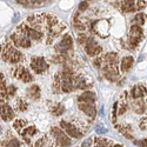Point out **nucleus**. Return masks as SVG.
<instances>
[{
	"label": "nucleus",
	"mask_w": 147,
	"mask_h": 147,
	"mask_svg": "<svg viewBox=\"0 0 147 147\" xmlns=\"http://www.w3.org/2000/svg\"><path fill=\"white\" fill-rule=\"evenodd\" d=\"M1 59L8 64H19L24 60V54L18 50V47L6 42L1 48Z\"/></svg>",
	"instance_id": "obj_1"
},
{
	"label": "nucleus",
	"mask_w": 147,
	"mask_h": 147,
	"mask_svg": "<svg viewBox=\"0 0 147 147\" xmlns=\"http://www.w3.org/2000/svg\"><path fill=\"white\" fill-rule=\"evenodd\" d=\"M51 136L53 137L55 144L59 147H68L71 145V142H72L71 141V137L61 127L53 126L51 128Z\"/></svg>",
	"instance_id": "obj_2"
},
{
	"label": "nucleus",
	"mask_w": 147,
	"mask_h": 147,
	"mask_svg": "<svg viewBox=\"0 0 147 147\" xmlns=\"http://www.w3.org/2000/svg\"><path fill=\"white\" fill-rule=\"evenodd\" d=\"M17 30H18L19 32L24 33L26 36H28L31 40H34V41H38V42H39V41H41L42 38H44V34H42L39 30H36V28L30 26L27 22H24V24H21V25H19Z\"/></svg>",
	"instance_id": "obj_3"
},
{
	"label": "nucleus",
	"mask_w": 147,
	"mask_h": 147,
	"mask_svg": "<svg viewBox=\"0 0 147 147\" xmlns=\"http://www.w3.org/2000/svg\"><path fill=\"white\" fill-rule=\"evenodd\" d=\"M11 41L16 47L18 48H30L32 46V40L26 36L24 33L19 32L18 30H16L11 35Z\"/></svg>",
	"instance_id": "obj_4"
},
{
	"label": "nucleus",
	"mask_w": 147,
	"mask_h": 147,
	"mask_svg": "<svg viewBox=\"0 0 147 147\" xmlns=\"http://www.w3.org/2000/svg\"><path fill=\"white\" fill-rule=\"evenodd\" d=\"M73 48V39L69 34H65L61 40L55 45V52L58 54H63L68 57V52Z\"/></svg>",
	"instance_id": "obj_5"
},
{
	"label": "nucleus",
	"mask_w": 147,
	"mask_h": 147,
	"mask_svg": "<svg viewBox=\"0 0 147 147\" xmlns=\"http://www.w3.org/2000/svg\"><path fill=\"white\" fill-rule=\"evenodd\" d=\"M31 68L36 74H42L50 68V65L47 64L44 57H33L31 59Z\"/></svg>",
	"instance_id": "obj_6"
},
{
	"label": "nucleus",
	"mask_w": 147,
	"mask_h": 147,
	"mask_svg": "<svg viewBox=\"0 0 147 147\" xmlns=\"http://www.w3.org/2000/svg\"><path fill=\"white\" fill-rule=\"evenodd\" d=\"M59 125H60V127L63 128L71 138L80 139V138L82 137V134H84V132L80 131L76 125H73L72 122H68V121H66V120H61V121L59 122Z\"/></svg>",
	"instance_id": "obj_7"
},
{
	"label": "nucleus",
	"mask_w": 147,
	"mask_h": 147,
	"mask_svg": "<svg viewBox=\"0 0 147 147\" xmlns=\"http://www.w3.org/2000/svg\"><path fill=\"white\" fill-rule=\"evenodd\" d=\"M85 47H84V50H85V52L87 53V55H90V57H93V58H95V57H98V55H100L101 54V52H102V47L96 42V40L94 39V38H88V40H87V42L84 45Z\"/></svg>",
	"instance_id": "obj_8"
},
{
	"label": "nucleus",
	"mask_w": 147,
	"mask_h": 147,
	"mask_svg": "<svg viewBox=\"0 0 147 147\" xmlns=\"http://www.w3.org/2000/svg\"><path fill=\"white\" fill-rule=\"evenodd\" d=\"M102 73L107 80L109 81H114L118 76H119V69L117 67V65H107L105 64L102 67Z\"/></svg>",
	"instance_id": "obj_9"
},
{
	"label": "nucleus",
	"mask_w": 147,
	"mask_h": 147,
	"mask_svg": "<svg viewBox=\"0 0 147 147\" xmlns=\"http://www.w3.org/2000/svg\"><path fill=\"white\" fill-rule=\"evenodd\" d=\"M78 108L80 111L86 114L90 118H95L96 117V108L94 106V104H87V102H79L78 104Z\"/></svg>",
	"instance_id": "obj_10"
},
{
	"label": "nucleus",
	"mask_w": 147,
	"mask_h": 147,
	"mask_svg": "<svg viewBox=\"0 0 147 147\" xmlns=\"http://www.w3.org/2000/svg\"><path fill=\"white\" fill-rule=\"evenodd\" d=\"M16 118V113L13 111V108H12L6 102H1V119L4 121H12Z\"/></svg>",
	"instance_id": "obj_11"
},
{
	"label": "nucleus",
	"mask_w": 147,
	"mask_h": 147,
	"mask_svg": "<svg viewBox=\"0 0 147 147\" xmlns=\"http://www.w3.org/2000/svg\"><path fill=\"white\" fill-rule=\"evenodd\" d=\"M131 98L134 100H138V99H141V98H144L146 94H147V90L145 86H142V85H136V86H133L131 88Z\"/></svg>",
	"instance_id": "obj_12"
},
{
	"label": "nucleus",
	"mask_w": 147,
	"mask_h": 147,
	"mask_svg": "<svg viewBox=\"0 0 147 147\" xmlns=\"http://www.w3.org/2000/svg\"><path fill=\"white\" fill-rule=\"evenodd\" d=\"M36 133H38V129H36L35 126H28V127H25L21 132H19V134L21 136L22 140L25 141L26 144H30L31 138H32L33 136H35Z\"/></svg>",
	"instance_id": "obj_13"
},
{
	"label": "nucleus",
	"mask_w": 147,
	"mask_h": 147,
	"mask_svg": "<svg viewBox=\"0 0 147 147\" xmlns=\"http://www.w3.org/2000/svg\"><path fill=\"white\" fill-rule=\"evenodd\" d=\"M96 100V96L95 93L92 91H86L84 92L82 94H80L78 96V101L79 102H87V104H94Z\"/></svg>",
	"instance_id": "obj_14"
},
{
	"label": "nucleus",
	"mask_w": 147,
	"mask_h": 147,
	"mask_svg": "<svg viewBox=\"0 0 147 147\" xmlns=\"http://www.w3.org/2000/svg\"><path fill=\"white\" fill-rule=\"evenodd\" d=\"M133 65H134V58L132 55L124 57V59L121 60V64H120V69L122 73H127L128 71H131Z\"/></svg>",
	"instance_id": "obj_15"
},
{
	"label": "nucleus",
	"mask_w": 147,
	"mask_h": 147,
	"mask_svg": "<svg viewBox=\"0 0 147 147\" xmlns=\"http://www.w3.org/2000/svg\"><path fill=\"white\" fill-rule=\"evenodd\" d=\"M26 94L32 100H38L40 98V94H41V90L39 87V85H31V86L27 87V90H26Z\"/></svg>",
	"instance_id": "obj_16"
},
{
	"label": "nucleus",
	"mask_w": 147,
	"mask_h": 147,
	"mask_svg": "<svg viewBox=\"0 0 147 147\" xmlns=\"http://www.w3.org/2000/svg\"><path fill=\"white\" fill-rule=\"evenodd\" d=\"M128 35H132V36H136V38H139V39H144V30L141 28V26L139 25H132L131 28H129V33Z\"/></svg>",
	"instance_id": "obj_17"
},
{
	"label": "nucleus",
	"mask_w": 147,
	"mask_h": 147,
	"mask_svg": "<svg viewBox=\"0 0 147 147\" xmlns=\"http://www.w3.org/2000/svg\"><path fill=\"white\" fill-rule=\"evenodd\" d=\"M104 60H105V64L107 65H118V54L115 52H108L104 55Z\"/></svg>",
	"instance_id": "obj_18"
},
{
	"label": "nucleus",
	"mask_w": 147,
	"mask_h": 147,
	"mask_svg": "<svg viewBox=\"0 0 147 147\" xmlns=\"http://www.w3.org/2000/svg\"><path fill=\"white\" fill-rule=\"evenodd\" d=\"M7 136H8V139L1 144V147H20V141L17 138L11 136L9 133H7Z\"/></svg>",
	"instance_id": "obj_19"
},
{
	"label": "nucleus",
	"mask_w": 147,
	"mask_h": 147,
	"mask_svg": "<svg viewBox=\"0 0 147 147\" xmlns=\"http://www.w3.org/2000/svg\"><path fill=\"white\" fill-rule=\"evenodd\" d=\"M94 145H95V147H112L114 144L109 139L98 137V138H94Z\"/></svg>",
	"instance_id": "obj_20"
},
{
	"label": "nucleus",
	"mask_w": 147,
	"mask_h": 147,
	"mask_svg": "<svg viewBox=\"0 0 147 147\" xmlns=\"http://www.w3.org/2000/svg\"><path fill=\"white\" fill-rule=\"evenodd\" d=\"M120 9L122 12H125V13H133V12L138 11L136 3H124V1H122L121 6H120Z\"/></svg>",
	"instance_id": "obj_21"
},
{
	"label": "nucleus",
	"mask_w": 147,
	"mask_h": 147,
	"mask_svg": "<svg viewBox=\"0 0 147 147\" xmlns=\"http://www.w3.org/2000/svg\"><path fill=\"white\" fill-rule=\"evenodd\" d=\"M74 88H76V86H74V84H73V82H71L68 80H63V81H61L60 90L63 91L64 93H69V92H72Z\"/></svg>",
	"instance_id": "obj_22"
},
{
	"label": "nucleus",
	"mask_w": 147,
	"mask_h": 147,
	"mask_svg": "<svg viewBox=\"0 0 147 147\" xmlns=\"http://www.w3.org/2000/svg\"><path fill=\"white\" fill-rule=\"evenodd\" d=\"M140 42H141V39L136 38V36H132V35H128V38H127V46L131 48V50H136V48L139 46Z\"/></svg>",
	"instance_id": "obj_23"
},
{
	"label": "nucleus",
	"mask_w": 147,
	"mask_h": 147,
	"mask_svg": "<svg viewBox=\"0 0 147 147\" xmlns=\"http://www.w3.org/2000/svg\"><path fill=\"white\" fill-rule=\"evenodd\" d=\"M26 126H27V121L25 119H17L13 121V128L18 132H21Z\"/></svg>",
	"instance_id": "obj_24"
},
{
	"label": "nucleus",
	"mask_w": 147,
	"mask_h": 147,
	"mask_svg": "<svg viewBox=\"0 0 147 147\" xmlns=\"http://www.w3.org/2000/svg\"><path fill=\"white\" fill-rule=\"evenodd\" d=\"M133 109H134V112H137V113L141 114V113H145L146 107H145V104H144L141 100L138 99L137 102H134V104H133Z\"/></svg>",
	"instance_id": "obj_25"
},
{
	"label": "nucleus",
	"mask_w": 147,
	"mask_h": 147,
	"mask_svg": "<svg viewBox=\"0 0 147 147\" xmlns=\"http://www.w3.org/2000/svg\"><path fill=\"white\" fill-rule=\"evenodd\" d=\"M146 21V14L145 13H137L136 16H134V24L136 25H139V26H142L144 24Z\"/></svg>",
	"instance_id": "obj_26"
},
{
	"label": "nucleus",
	"mask_w": 147,
	"mask_h": 147,
	"mask_svg": "<svg viewBox=\"0 0 147 147\" xmlns=\"http://www.w3.org/2000/svg\"><path fill=\"white\" fill-rule=\"evenodd\" d=\"M17 109L19 112H25L26 109L28 108V104H27V101H25L24 99H18L17 100Z\"/></svg>",
	"instance_id": "obj_27"
},
{
	"label": "nucleus",
	"mask_w": 147,
	"mask_h": 147,
	"mask_svg": "<svg viewBox=\"0 0 147 147\" xmlns=\"http://www.w3.org/2000/svg\"><path fill=\"white\" fill-rule=\"evenodd\" d=\"M47 144H48L47 136H42L34 142V147H45V146H47Z\"/></svg>",
	"instance_id": "obj_28"
},
{
	"label": "nucleus",
	"mask_w": 147,
	"mask_h": 147,
	"mask_svg": "<svg viewBox=\"0 0 147 147\" xmlns=\"http://www.w3.org/2000/svg\"><path fill=\"white\" fill-rule=\"evenodd\" d=\"M51 112H52V114L53 115H61L64 112H65V107L61 105V104H59V105H55L52 109H51Z\"/></svg>",
	"instance_id": "obj_29"
},
{
	"label": "nucleus",
	"mask_w": 147,
	"mask_h": 147,
	"mask_svg": "<svg viewBox=\"0 0 147 147\" xmlns=\"http://www.w3.org/2000/svg\"><path fill=\"white\" fill-rule=\"evenodd\" d=\"M22 82H26V84H28V82H31V81H33V76L31 74V72L28 71V69H25V72L22 73V76H21V79H20Z\"/></svg>",
	"instance_id": "obj_30"
},
{
	"label": "nucleus",
	"mask_w": 147,
	"mask_h": 147,
	"mask_svg": "<svg viewBox=\"0 0 147 147\" xmlns=\"http://www.w3.org/2000/svg\"><path fill=\"white\" fill-rule=\"evenodd\" d=\"M105 64V60H104V57H100V55H98L93 59V66L95 68H101Z\"/></svg>",
	"instance_id": "obj_31"
},
{
	"label": "nucleus",
	"mask_w": 147,
	"mask_h": 147,
	"mask_svg": "<svg viewBox=\"0 0 147 147\" xmlns=\"http://www.w3.org/2000/svg\"><path fill=\"white\" fill-rule=\"evenodd\" d=\"M25 67H22V66H17L14 69H13V76H14V78H17V79H21V76H22V73L25 72Z\"/></svg>",
	"instance_id": "obj_32"
},
{
	"label": "nucleus",
	"mask_w": 147,
	"mask_h": 147,
	"mask_svg": "<svg viewBox=\"0 0 147 147\" xmlns=\"http://www.w3.org/2000/svg\"><path fill=\"white\" fill-rule=\"evenodd\" d=\"M87 40H88L87 34L85 33V32H79V34H78V42L80 45H85V44L87 42Z\"/></svg>",
	"instance_id": "obj_33"
},
{
	"label": "nucleus",
	"mask_w": 147,
	"mask_h": 147,
	"mask_svg": "<svg viewBox=\"0 0 147 147\" xmlns=\"http://www.w3.org/2000/svg\"><path fill=\"white\" fill-rule=\"evenodd\" d=\"M88 6H90V3L87 1V0H85V1H81L79 4L78 9H79V12H84V11H86L88 8Z\"/></svg>",
	"instance_id": "obj_34"
},
{
	"label": "nucleus",
	"mask_w": 147,
	"mask_h": 147,
	"mask_svg": "<svg viewBox=\"0 0 147 147\" xmlns=\"http://www.w3.org/2000/svg\"><path fill=\"white\" fill-rule=\"evenodd\" d=\"M17 93V87L13 86V85H11V86L7 87V94H8V98H12V96H14Z\"/></svg>",
	"instance_id": "obj_35"
},
{
	"label": "nucleus",
	"mask_w": 147,
	"mask_h": 147,
	"mask_svg": "<svg viewBox=\"0 0 147 147\" xmlns=\"http://www.w3.org/2000/svg\"><path fill=\"white\" fill-rule=\"evenodd\" d=\"M136 6H137L138 11L139 9H144L147 6V1H146V0H137V1H136Z\"/></svg>",
	"instance_id": "obj_36"
},
{
	"label": "nucleus",
	"mask_w": 147,
	"mask_h": 147,
	"mask_svg": "<svg viewBox=\"0 0 147 147\" xmlns=\"http://www.w3.org/2000/svg\"><path fill=\"white\" fill-rule=\"evenodd\" d=\"M47 1H50V0H31V4L33 6H40V5L46 4Z\"/></svg>",
	"instance_id": "obj_37"
},
{
	"label": "nucleus",
	"mask_w": 147,
	"mask_h": 147,
	"mask_svg": "<svg viewBox=\"0 0 147 147\" xmlns=\"http://www.w3.org/2000/svg\"><path fill=\"white\" fill-rule=\"evenodd\" d=\"M137 145H139L140 147H147V139H142V140H136L134 141Z\"/></svg>",
	"instance_id": "obj_38"
},
{
	"label": "nucleus",
	"mask_w": 147,
	"mask_h": 147,
	"mask_svg": "<svg viewBox=\"0 0 147 147\" xmlns=\"http://www.w3.org/2000/svg\"><path fill=\"white\" fill-rule=\"evenodd\" d=\"M16 1H17L18 4L22 5V6H28L30 3H31V0H16Z\"/></svg>",
	"instance_id": "obj_39"
},
{
	"label": "nucleus",
	"mask_w": 147,
	"mask_h": 147,
	"mask_svg": "<svg viewBox=\"0 0 147 147\" xmlns=\"http://www.w3.org/2000/svg\"><path fill=\"white\" fill-rule=\"evenodd\" d=\"M93 142H92V139H88L86 142H84V145H82V147H90L91 145H92Z\"/></svg>",
	"instance_id": "obj_40"
}]
</instances>
